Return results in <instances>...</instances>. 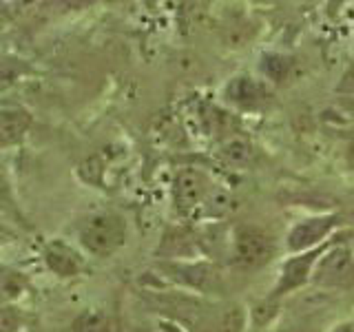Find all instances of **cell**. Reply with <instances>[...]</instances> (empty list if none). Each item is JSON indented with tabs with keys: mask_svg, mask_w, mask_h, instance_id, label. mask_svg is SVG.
Here are the masks:
<instances>
[{
	"mask_svg": "<svg viewBox=\"0 0 354 332\" xmlns=\"http://www.w3.org/2000/svg\"><path fill=\"white\" fill-rule=\"evenodd\" d=\"M75 237L84 257L109 259L124 248L129 239V224L124 215L115 210H97L80 221Z\"/></svg>",
	"mask_w": 354,
	"mask_h": 332,
	"instance_id": "1",
	"label": "cell"
},
{
	"mask_svg": "<svg viewBox=\"0 0 354 332\" xmlns=\"http://www.w3.org/2000/svg\"><path fill=\"white\" fill-rule=\"evenodd\" d=\"M350 237H352L350 226L341 228L337 232L335 241L330 243L326 252L321 255L319 261L315 264L310 284L326 288V290H350L352 277H354Z\"/></svg>",
	"mask_w": 354,
	"mask_h": 332,
	"instance_id": "2",
	"label": "cell"
},
{
	"mask_svg": "<svg viewBox=\"0 0 354 332\" xmlns=\"http://www.w3.org/2000/svg\"><path fill=\"white\" fill-rule=\"evenodd\" d=\"M217 188L219 184H215L208 171L199 169V166H182L175 171L171 184L173 206L184 217L199 215Z\"/></svg>",
	"mask_w": 354,
	"mask_h": 332,
	"instance_id": "3",
	"label": "cell"
},
{
	"mask_svg": "<svg viewBox=\"0 0 354 332\" xmlns=\"http://www.w3.org/2000/svg\"><path fill=\"white\" fill-rule=\"evenodd\" d=\"M277 252V241L266 228L239 224L230 235V259L239 270H259Z\"/></svg>",
	"mask_w": 354,
	"mask_h": 332,
	"instance_id": "4",
	"label": "cell"
},
{
	"mask_svg": "<svg viewBox=\"0 0 354 332\" xmlns=\"http://www.w3.org/2000/svg\"><path fill=\"white\" fill-rule=\"evenodd\" d=\"M346 226L348 224L341 213H321V215L304 217L288 228L286 239H283L286 250L290 255H297V252L319 248Z\"/></svg>",
	"mask_w": 354,
	"mask_h": 332,
	"instance_id": "5",
	"label": "cell"
},
{
	"mask_svg": "<svg viewBox=\"0 0 354 332\" xmlns=\"http://www.w3.org/2000/svg\"><path fill=\"white\" fill-rule=\"evenodd\" d=\"M335 237L328 239L324 246H319V248L290 255V257L281 264L279 275H277V282L270 290V302H277V299H281V297L290 295L295 290H301L304 286H308L310 277H313V270H315V264L319 261L321 255L326 252V248L330 246V243L335 241Z\"/></svg>",
	"mask_w": 354,
	"mask_h": 332,
	"instance_id": "6",
	"label": "cell"
},
{
	"mask_svg": "<svg viewBox=\"0 0 354 332\" xmlns=\"http://www.w3.org/2000/svg\"><path fill=\"white\" fill-rule=\"evenodd\" d=\"M42 264L60 279H73L86 273V257L64 239H51L42 248Z\"/></svg>",
	"mask_w": 354,
	"mask_h": 332,
	"instance_id": "7",
	"label": "cell"
},
{
	"mask_svg": "<svg viewBox=\"0 0 354 332\" xmlns=\"http://www.w3.org/2000/svg\"><path fill=\"white\" fill-rule=\"evenodd\" d=\"M33 116L20 104L0 107V151L18 147L29 136Z\"/></svg>",
	"mask_w": 354,
	"mask_h": 332,
	"instance_id": "8",
	"label": "cell"
},
{
	"mask_svg": "<svg viewBox=\"0 0 354 332\" xmlns=\"http://www.w3.org/2000/svg\"><path fill=\"white\" fill-rule=\"evenodd\" d=\"M268 98V89L250 75H235L224 86V100L237 109H254Z\"/></svg>",
	"mask_w": 354,
	"mask_h": 332,
	"instance_id": "9",
	"label": "cell"
},
{
	"mask_svg": "<svg viewBox=\"0 0 354 332\" xmlns=\"http://www.w3.org/2000/svg\"><path fill=\"white\" fill-rule=\"evenodd\" d=\"M29 286L27 273L0 264V306H16L18 299L27 295Z\"/></svg>",
	"mask_w": 354,
	"mask_h": 332,
	"instance_id": "10",
	"label": "cell"
},
{
	"mask_svg": "<svg viewBox=\"0 0 354 332\" xmlns=\"http://www.w3.org/2000/svg\"><path fill=\"white\" fill-rule=\"evenodd\" d=\"M162 268L169 273L166 277L171 279H180L182 284L191 288H206L210 279H215V268L208 264H162Z\"/></svg>",
	"mask_w": 354,
	"mask_h": 332,
	"instance_id": "11",
	"label": "cell"
},
{
	"mask_svg": "<svg viewBox=\"0 0 354 332\" xmlns=\"http://www.w3.org/2000/svg\"><path fill=\"white\" fill-rule=\"evenodd\" d=\"M217 155H219V160L228 166H246L252 160L254 147L248 138L237 136L235 133V136H228L224 142H221Z\"/></svg>",
	"mask_w": 354,
	"mask_h": 332,
	"instance_id": "12",
	"label": "cell"
},
{
	"mask_svg": "<svg viewBox=\"0 0 354 332\" xmlns=\"http://www.w3.org/2000/svg\"><path fill=\"white\" fill-rule=\"evenodd\" d=\"M0 215L14 217L20 221V224H25V217H22V210H20L18 199H16L11 171L5 162H0Z\"/></svg>",
	"mask_w": 354,
	"mask_h": 332,
	"instance_id": "13",
	"label": "cell"
},
{
	"mask_svg": "<svg viewBox=\"0 0 354 332\" xmlns=\"http://www.w3.org/2000/svg\"><path fill=\"white\" fill-rule=\"evenodd\" d=\"M111 319L100 310H86L73 321V332H111Z\"/></svg>",
	"mask_w": 354,
	"mask_h": 332,
	"instance_id": "14",
	"label": "cell"
},
{
	"mask_svg": "<svg viewBox=\"0 0 354 332\" xmlns=\"http://www.w3.org/2000/svg\"><path fill=\"white\" fill-rule=\"evenodd\" d=\"M25 328V315L18 306H0V332H20Z\"/></svg>",
	"mask_w": 354,
	"mask_h": 332,
	"instance_id": "15",
	"label": "cell"
},
{
	"mask_svg": "<svg viewBox=\"0 0 354 332\" xmlns=\"http://www.w3.org/2000/svg\"><path fill=\"white\" fill-rule=\"evenodd\" d=\"M277 332H315V328L306 321H288L281 328H277Z\"/></svg>",
	"mask_w": 354,
	"mask_h": 332,
	"instance_id": "16",
	"label": "cell"
},
{
	"mask_svg": "<svg viewBox=\"0 0 354 332\" xmlns=\"http://www.w3.org/2000/svg\"><path fill=\"white\" fill-rule=\"evenodd\" d=\"M330 332H354V324L350 319H346V321H339L337 326H332V330Z\"/></svg>",
	"mask_w": 354,
	"mask_h": 332,
	"instance_id": "17",
	"label": "cell"
},
{
	"mask_svg": "<svg viewBox=\"0 0 354 332\" xmlns=\"http://www.w3.org/2000/svg\"><path fill=\"white\" fill-rule=\"evenodd\" d=\"M0 243H3V232H0Z\"/></svg>",
	"mask_w": 354,
	"mask_h": 332,
	"instance_id": "18",
	"label": "cell"
}]
</instances>
